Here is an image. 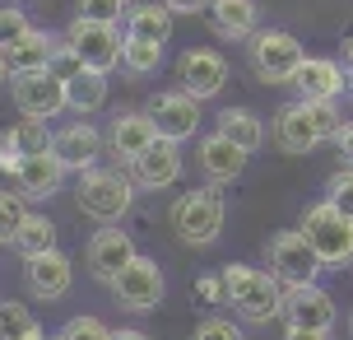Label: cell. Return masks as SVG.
Returning <instances> with one entry per match:
<instances>
[{"label":"cell","instance_id":"obj_1","mask_svg":"<svg viewBox=\"0 0 353 340\" xmlns=\"http://www.w3.org/2000/svg\"><path fill=\"white\" fill-rule=\"evenodd\" d=\"M223 299L232 303V312L242 322H274L283 317V285L274 270L261 266H223Z\"/></svg>","mask_w":353,"mask_h":340},{"label":"cell","instance_id":"obj_2","mask_svg":"<svg viewBox=\"0 0 353 340\" xmlns=\"http://www.w3.org/2000/svg\"><path fill=\"white\" fill-rule=\"evenodd\" d=\"M339 103H283L274 112V144L283 154H312L316 144L339 135Z\"/></svg>","mask_w":353,"mask_h":340},{"label":"cell","instance_id":"obj_3","mask_svg":"<svg viewBox=\"0 0 353 340\" xmlns=\"http://www.w3.org/2000/svg\"><path fill=\"white\" fill-rule=\"evenodd\" d=\"M168 219H172V233L186 243V247H210V243H219V233H223L228 200H223V191L210 182V187L181 191V196L172 200Z\"/></svg>","mask_w":353,"mask_h":340},{"label":"cell","instance_id":"obj_4","mask_svg":"<svg viewBox=\"0 0 353 340\" xmlns=\"http://www.w3.org/2000/svg\"><path fill=\"white\" fill-rule=\"evenodd\" d=\"M135 178L130 173H121V168H88V173H79V191H74V200H79V210H84L88 219H98V224H117V219L135 205Z\"/></svg>","mask_w":353,"mask_h":340},{"label":"cell","instance_id":"obj_5","mask_svg":"<svg viewBox=\"0 0 353 340\" xmlns=\"http://www.w3.org/2000/svg\"><path fill=\"white\" fill-rule=\"evenodd\" d=\"M302 233H307V243L316 247L325 270L353 266V219L339 215L330 200H321V205H312V210L302 215Z\"/></svg>","mask_w":353,"mask_h":340},{"label":"cell","instance_id":"obj_6","mask_svg":"<svg viewBox=\"0 0 353 340\" xmlns=\"http://www.w3.org/2000/svg\"><path fill=\"white\" fill-rule=\"evenodd\" d=\"M247 56H251V70L261 75L265 84H288L298 75V66L307 61L302 42L283 28H256L247 37Z\"/></svg>","mask_w":353,"mask_h":340},{"label":"cell","instance_id":"obj_7","mask_svg":"<svg viewBox=\"0 0 353 340\" xmlns=\"http://www.w3.org/2000/svg\"><path fill=\"white\" fill-rule=\"evenodd\" d=\"M270 270L279 275L283 289H293V285H316V275L325 266H321L316 247L307 243V233L302 229H283V233L270 238Z\"/></svg>","mask_w":353,"mask_h":340},{"label":"cell","instance_id":"obj_8","mask_svg":"<svg viewBox=\"0 0 353 340\" xmlns=\"http://www.w3.org/2000/svg\"><path fill=\"white\" fill-rule=\"evenodd\" d=\"M10 98H14L19 117H37V122H52L70 108L65 103V79L52 70H23L10 79Z\"/></svg>","mask_w":353,"mask_h":340},{"label":"cell","instance_id":"obj_9","mask_svg":"<svg viewBox=\"0 0 353 340\" xmlns=\"http://www.w3.org/2000/svg\"><path fill=\"white\" fill-rule=\"evenodd\" d=\"M112 294H117V303L130 308V312H154L163 303V294H168V280H163V266L154 256H135L130 266L117 270V280H112Z\"/></svg>","mask_w":353,"mask_h":340},{"label":"cell","instance_id":"obj_10","mask_svg":"<svg viewBox=\"0 0 353 340\" xmlns=\"http://www.w3.org/2000/svg\"><path fill=\"white\" fill-rule=\"evenodd\" d=\"M65 37H70V47L79 52V61H84L88 70H117L121 66V52H125V33H117L112 23H88V19H70V28H65Z\"/></svg>","mask_w":353,"mask_h":340},{"label":"cell","instance_id":"obj_11","mask_svg":"<svg viewBox=\"0 0 353 340\" xmlns=\"http://www.w3.org/2000/svg\"><path fill=\"white\" fill-rule=\"evenodd\" d=\"M52 154L65 163V173H88L107 154V135L93 122H65L61 131H52Z\"/></svg>","mask_w":353,"mask_h":340},{"label":"cell","instance_id":"obj_12","mask_svg":"<svg viewBox=\"0 0 353 340\" xmlns=\"http://www.w3.org/2000/svg\"><path fill=\"white\" fill-rule=\"evenodd\" d=\"M149 122L159 131V140H191L195 131H200V103H195L186 89H172V93H154V103H149Z\"/></svg>","mask_w":353,"mask_h":340},{"label":"cell","instance_id":"obj_13","mask_svg":"<svg viewBox=\"0 0 353 340\" xmlns=\"http://www.w3.org/2000/svg\"><path fill=\"white\" fill-rule=\"evenodd\" d=\"M176 79H181V89L191 93L195 103H210L228 84V61L219 52H210V47H195V52H186L176 61Z\"/></svg>","mask_w":353,"mask_h":340},{"label":"cell","instance_id":"obj_14","mask_svg":"<svg viewBox=\"0 0 353 340\" xmlns=\"http://www.w3.org/2000/svg\"><path fill=\"white\" fill-rule=\"evenodd\" d=\"M130 178L140 191H168L181 178V144L176 140H154L144 154L130 159Z\"/></svg>","mask_w":353,"mask_h":340},{"label":"cell","instance_id":"obj_15","mask_svg":"<svg viewBox=\"0 0 353 340\" xmlns=\"http://www.w3.org/2000/svg\"><path fill=\"white\" fill-rule=\"evenodd\" d=\"M335 299L321 285H293L283 289V322L302 326V331H330L335 326Z\"/></svg>","mask_w":353,"mask_h":340},{"label":"cell","instance_id":"obj_16","mask_svg":"<svg viewBox=\"0 0 353 340\" xmlns=\"http://www.w3.org/2000/svg\"><path fill=\"white\" fill-rule=\"evenodd\" d=\"M288 84L298 89L302 103H339V93L349 89L344 66H339V61H330V56H307Z\"/></svg>","mask_w":353,"mask_h":340},{"label":"cell","instance_id":"obj_17","mask_svg":"<svg viewBox=\"0 0 353 340\" xmlns=\"http://www.w3.org/2000/svg\"><path fill=\"white\" fill-rule=\"evenodd\" d=\"M23 285H28V294L33 299H42V303H56V299H65L74 285V266L65 252H42V256H28V266H23Z\"/></svg>","mask_w":353,"mask_h":340},{"label":"cell","instance_id":"obj_18","mask_svg":"<svg viewBox=\"0 0 353 340\" xmlns=\"http://www.w3.org/2000/svg\"><path fill=\"white\" fill-rule=\"evenodd\" d=\"M135 256H140V252H135V243H130L125 229H98L93 238H88V247H84L88 270H93V280H103V285H112L117 270L130 266Z\"/></svg>","mask_w":353,"mask_h":340},{"label":"cell","instance_id":"obj_19","mask_svg":"<svg viewBox=\"0 0 353 340\" xmlns=\"http://www.w3.org/2000/svg\"><path fill=\"white\" fill-rule=\"evenodd\" d=\"M247 149L242 144H232L223 131H214V135H205L200 140V154H195V163H200V173L214 182V187H228V182H237L242 173H247Z\"/></svg>","mask_w":353,"mask_h":340},{"label":"cell","instance_id":"obj_20","mask_svg":"<svg viewBox=\"0 0 353 340\" xmlns=\"http://www.w3.org/2000/svg\"><path fill=\"white\" fill-rule=\"evenodd\" d=\"M65 182V163L56 159L52 149L47 154H23V163L14 168V191L23 200H52Z\"/></svg>","mask_w":353,"mask_h":340},{"label":"cell","instance_id":"obj_21","mask_svg":"<svg viewBox=\"0 0 353 340\" xmlns=\"http://www.w3.org/2000/svg\"><path fill=\"white\" fill-rule=\"evenodd\" d=\"M154 140H159V131L149 122V112H121V117H112V126H107V154L121 159V163L144 154Z\"/></svg>","mask_w":353,"mask_h":340},{"label":"cell","instance_id":"obj_22","mask_svg":"<svg viewBox=\"0 0 353 340\" xmlns=\"http://www.w3.org/2000/svg\"><path fill=\"white\" fill-rule=\"evenodd\" d=\"M61 37H52L47 28H28V33H19L10 47H5V61H10V70L23 75V70H47L52 66V52Z\"/></svg>","mask_w":353,"mask_h":340},{"label":"cell","instance_id":"obj_23","mask_svg":"<svg viewBox=\"0 0 353 340\" xmlns=\"http://www.w3.org/2000/svg\"><path fill=\"white\" fill-rule=\"evenodd\" d=\"M210 28L228 42H247L256 33V0H210Z\"/></svg>","mask_w":353,"mask_h":340},{"label":"cell","instance_id":"obj_24","mask_svg":"<svg viewBox=\"0 0 353 340\" xmlns=\"http://www.w3.org/2000/svg\"><path fill=\"white\" fill-rule=\"evenodd\" d=\"M65 103H70L74 117H88V112L107 108V75L84 66L74 79H65Z\"/></svg>","mask_w":353,"mask_h":340},{"label":"cell","instance_id":"obj_25","mask_svg":"<svg viewBox=\"0 0 353 340\" xmlns=\"http://www.w3.org/2000/svg\"><path fill=\"white\" fill-rule=\"evenodd\" d=\"M172 10L154 0V5H135L130 15H125V37H144V42H168L172 37Z\"/></svg>","mask_w":353,"mask_h":340},{"label":"cell","instance_id":"obj_26","mask_svg":"<svg viewBox=\"0 0 353 340\" xmlns=\"http://www.w3.org/2000/svg\"><path fill=\"white\" fill-rule=\"evenodd\" d=\"M214 131H223L232 144H242L247 154H256L265 144V122L256 117L251 108H228V112H219V126Z\"/></svg>","mask_w":353,"mask_h":340},{"label":"cell","instance_id":"obj_27","mask_svg":"<svg viewBox=\"0 0 353 340\" xmlns=\"http://www.w3.org/2000/svg\"><path fill=\"white\" fill-rule=\"evenodd\" d=\"M10 247H14L23 261H28V256H42V252H52L56 247V224L47 215H33V210H28V219H23V229L14 233Z\"/></svg>","mask_w":353,"mask_h":340},{"label":"cell","instance_id":"obj_28","mask_svg":"<svg viewBox=\"0 0 353 340\" xmlns=\"http://www.w3.org/2000/svg\"><path fill=\"white\" fill-rule=\"evenodd\" d=\"M0 340H47L42 336V326H37V317L28 312L23 303H0Z\"/></svg>","mask_w":353,"mask_h":340},{"label":"cell","instance_id":"obj_29","mask_svg":"<svg viewBox=\"0 0 353 340\" xmlns=\"http://www.w3.org/2000/svg\"><path fill=\"white\" fill-rule=\"evenodd\" d=\"M5 140L14 144L19 154H47V149H52V126L37 122V117H23L19 126L5 131Z\"/></svg>","mask_w":353,"mask_h":340},{"label":"cell","instance_id":"obj_30","mask_svg":"<svg viewBox=\"0 0 353 340\" xmlns=\"http://www.w3.org/2000/svg\"><path fill=\"white\" fill-rule=\"evenodd\" d=\"M163 61V42H144V37H125V52H121V66L130 75H154Z\"/></svg>","mask_w":353,"mask_h":340},{"label":"cell","instance_id":"obj_31","mask_svg":"<svg viewBox=\"0 0 353 340\" xmlns=\"http://www.w3.org/2000/svg\"><path fill=\"white\" fill-rule=\"evenodd\" d=\"M23 219H28V200L19 191H0V243H14Z\"/></svg>","mask_w":353,"mask_h":340},{"label":"cell","instance_id":"obj_32","mask_svg":"<svg viewBox=\"0 0 353 340\" xmlns=\"http://www.w3.org/2000/svg\"><path fill=\"white\" fill-rule=\"evenodd\" d=\"M130 0H79V15L74 19H88V23H112V28H121L125 23V10Z\"/></svg>","mask_w":353,"mask_h":340},{"label":"cell","instance_id":"obj_33","mask_svg":"<svg viewBox=\"0 0 353 340\" xmlns=\"http://www.w3.org/2000/svg\"><path fill=\"white\" fill-rule=\"evenodd\" d=\"M325 200L335 205L339 215L353 219V168H344V173H335V178H330V187H325Z\"/></svg>","mask_w":353,"mask_h":340},{"label":"cell","instance_id":"obj_34","mask_svg":"<svg viewBox=\"0 0 353 340\" xmlns=\"http://www.w3.org/2000/svg\"><path fill=\"white\" fill-rule=\"evenodd\" d=\"M61 336L65 340H112V326L98 322V317H70L61 326Z\"/></svg>","mask_w":353,"mask_h":340},{"label":"cell","instance_id":"obj_35","mask_svg":"<svg viewBox=\"0 0 353 340\" xmlns=\"http://www.w3.org/2000/svg\"><path fill=\"white\" fill-rule=\"evenodd\" d=\"M52 75H61V79H74V75L84 70V61H79V52L70 47V37H61L56 42V52H52V66H47Z\"/></svg>","mask_w":353,"mask_h":340},{"label":"cell","instance_id":"obj_36","mask_svg":"<svg viewBox=\"0 0 353 340\" xmlns=\"http://www.w3.org/2000/svg\"><path fill=\"white\" fill-rule=\"evenodd\" d=\"M191 340H242V326L228 322V317H205V322L195 326Z\"/></svg>","mask_w":353,"mask_h":340},{"label":"cell","instance_id":"obj_37","mask_svg":"<svg viewBox=\"0 0 353 340\" xmlns=\"http://www.w3.org/2000/svg\"><path fill=\"white\" fill-rule=\"evenodd\" d=\"M28 28H33V23L23 19V10H14V5H0V52H5V47H10L19 33H28Z\"/></svg>","mask_w":353,"mask_h":340},{"label":"cell","instance_id":"obj_38","mask_svg":"<svg viewBox=\"0 0 353 340\" xmlns=\"http://www.w3.org/2000/svg\"><path fill=\"white\" fill-rule=\"evenodd\" d=\"M195 299L210 308V303H219L223 299V275H205V280H195Z\"/></svg>","mask_w":353,"mask_h":340},{"label":"cell","instance_id":"obj_39","mask_svg":"<svg viewBox=\"0 0 353 340\" xmlns=\"http://www.w3.org/2000/svg\"><path fill=\"white\" fill-rule=\"evenodd\" d=\"M19 163H23V154H19L14 144L5 140V131H0V173H10V178H14V168Z\"/></svg>","mask_w":353,"mask_h":340},{"label":"cell","instance_id":"obj_40","mask_svg":"<svg viewBox=\"0 0 353 340\" xmlns=\"http://www.w3.org/2000/svg\"><path fill=\"white\" fill-rule=\"evenodd\" d=\"M172 15H205L210 10V0H163Z\"/></svg>","mask_w":353,"mask_h":340},{"label":"cell","instance_id":"obj_41","mask_svg":"<svg viewBox=\"0 0 353 340\" xmlns=\"http://www.w3.org/2000/svg\"><path fill=\"white\" fill-rule=\"evenodd\" d=\"M335 144H339V154L353 163V122H344L339 126V135H335Z\"/></svg>","mask_w":353,"mask_h":340},{"label":"cell","instance_id":"obj_42","mask_svg":"<svg viewBox=\"0 0 353 340\" xmlns=\"http://www.w3.org/2000/svg\"><path fill=\"white\" fill-rule=\"evenodd\" d=\"M283 340H330V331H302V326H288Z\"/></svg>","mask_w":353,"mask_h":340},{"label":"cell","instance_id":"obj_43","mask_svg":"<svg viewBox=\"0 0 353 340\" xmlns=\"http://www.w3.org/2000/svg\"><path fill=\"white\" fill-rule=\"evenodd\" d=\"M339 66H344V79L353 84V37L344 42V52H339Z\"/></svg>","mask_w":353,"mask_h":340},{"label":"cell","instance_id":"obj_44","mask_svg":"<svg viewBox=\"0 0 353 340\" xmlns=\"http://www.w3.org/2000/svg\"><path fill=\"white\" fill-rule=\"evenodd\" d=\"M112 340H154V336H144L140 326H121V331H112Z\"/></svg>","mask_w":353,"mask_h":340},{"label":"cell","instance_id":"obj_45","mask_svg":"<svg viewBox=\"0 0 353 340\" xmlns=\"http://www.w3.org/2000/svg\"><path fill=\"white\" fill-rule=\"evenodd\" d=\"M5 79H14V70H10V61H5V52H0V89H5Z\"/></svg>","mask_w":353,"mask_h":340},{"label":"cell","instance_id":"obj_46","mask_svg":"<svg viewBox=\"0 0 353 340\" xmlns=\"http://www.w3.org/2000/svg\"><path fill=\"white\" fill-rule=\"evenodd\" d=\"M47 340H65V336H61V331H56V336H47Z\"/></svg>","mask_w":353,"mask_h":340},{"label":"cell","instance_id":"obj_47","mask_svg":"<svg viewBox=\"0 0 353 340\" xmlns=\"http://www.w3.org/2000/svg\"><path fill=\"white\" fill-rule=\"evenodd\" d=\"M349 336H353V312H349Z\"/></svg>","mask_w":353,"mask_h":340},{"label":"cell","instance_id":"obj_48","mask_svg":"<svg viewBox=\"0 0 353 340\" xmlns=\"http://www.w3.org/2000/svg\"><path fill=\"white\" fill-rule=\"evenodd\" d=\"M349 168H353V163H349Z\"/></svg>","mask_w":353,"mask_h":340}]
</instances>
